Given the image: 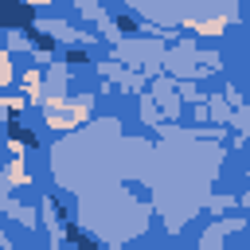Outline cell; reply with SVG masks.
Segmentation results:
<instances>
[{
  "mask_svg": "<svg viewBox=\"0 0 250 250\" xmlns=\"http://www.w3.org/2000/svg\"><path fill=\"white\" fill-rule=\"evenodd\" d=\"M0 23L8 27H27L31 31V8L20 0H0Z\"/></svg>",
  "mask_w": 250,
  "mask_h": 250,
  "instance_id": "cell-1",
  "label": "cell"
},
{
  "mask_svg": "<svg viewBox=\"0 0 250 250\" xmlns=\"http://www.w3.org/2000/svg\"><path fill=\"white\" fill-rule=\"evenodd\" d=\"M31 39H35V47H43V51H51L55 47V39H47V35H39V31H27Z\"/></svg>",
  "mask_w": 250,
  "mask_h": 250,
  "instance_id": "cell-2",
  "label": "cell"
},
{
  "mask_svg": "<svg viewBox=\"0 0 250 250\" xmlns=\"http://www.w3.org/2000/svg\"><path fill=\"white\" fill-rule=\"evenodd\" d=\"M117 27H121V31H129V35H133V31H137V23H133V20H129V16H121V20H117Z\"/></svg>",
  "mask_w": 250,
  "mask_h": 250,
  "instance_id": "cell-3",
  "label": "cell"
}]
</instances>
